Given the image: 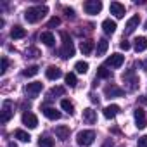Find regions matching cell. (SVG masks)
<instances>
[{
	"label": "cell",
	"instance_id": "42",
	"mask_svg": "<svg viewBox=\"0 0 147 147\" xmlns=\"http://www.w3.org/2000/svg\"><path fill=\"white\" fill-rule=\"evenodd\" d=\"M145 30H147V23H145Z\"/></svg>",
	"mask_w": 147,
	"mask_h": 147
},
{
	"label": "cell",
	"instance_id": "6",
	"mask_svg": "<svg viewBox=\"0 0 147 147\" xmlns=\"http://www.w3.org/2000/svg\"><path fill=\"white\" fill-rule=\"evenodd\" d=\"M14 116V111H12V102L11 100H4L2 104V116H0V123L5 125L11 118Z\"/></svg>",
	"mask_w": 147,
	"mask_h": 147
},
{
	"label": "cell",
	"instance_id": "12",
	"mask_svg": "<svg viewBox=\"0 0 147 147\" xmlns=\"http://www.w3.org/2000/svg\"><path fill=\"white\" fill-rule=\"evenodd\" d=\"M23 125H26L28 128H36L38 126V118L33 114V113H24L23 114Z\"/></svg>",
	"mask_w": 147,
	"mask_h": 147
},
{
	"label": "cell",
	"instance_id": "11",
	"mask_svg": "<svg viewBox=\"0 0 147 147\" xmlns=\"http://www.w3.org/2000/svg\"><path fill=\"white\" fill-rule=\"evenodd\" d=\"M123 62H125V55H121V54H113V55L107 57L106 66H109V67H121Z\"/></svg>",
	"mask_w": 147,
	"mask_h": 147
},
{
	"label": "cell",
	"instance_id": "18",
	"mask_svg": "<svg viewBox=\"0 0 147 147\" xmlns=\"http://www.w3.org/2000/svg\"><path fill=\"white\" fill-rule=\"evenodd\" d=\"M42 111H43L45 118H49V119H52V121H55V119H59V118H61V113H59L55 107H43Z\"/></svg>",
	"mask_w": 147,
	"mask_h": 147
},
{
	"label": "cell",
	"instance_id": "14",
	"mask_svg": "<svg viewBox=\"0 0 147 147\" xmlns=\"http://www.w3.org/2000/svg\"><path fill=\"white\" fill-rule=\"evenodd\" d=\"M45 76H47L49 80H59V78L62 76V71H61L57 66H49V67L45 69Z\"/></svg>",
	"mask_w": 147,
	"mask_h": 147
},
{
	"label": "cell",
	"instance_id": "17",
	"mask_svg": "<svg viewBox=\"0 0 147 147\" xmlns=\"http://www.w3.org/2000/svg\"><path fill=\"white\" fill-rule=\"evenodd\" d=\"M102 30H104L106 35H113L116 31V23L113 19H104L102 21Z\"/></svg>",
	"mask_w": 147,
	"mask_h": 147
},
{
	"label": "cell",
	"instance_id": "39",
	"mask_svg": "<svg viewBox=\"0 0 147 147\" xmlns=\"http://www.w3.org/2000/svg\"><path fill=\"white\" fill-rule=\"evenodd\" d=\"M138 100H140V104H147V97H145V95L138 97Z\"/></svg>",
	"mask_w": 147,
	"mask_h": 147
},
{
	"label": "cell",
	"instance_id": "22",
	"mask_svg": "<svg viewBox=\"0 0 147 147\" xmlns=\"http://www.w3.org/2000/svg\"><path fill=\"white\" fill-rule=\"evenodd\" d=\"M135 50H137V52H144V50H147V38H145V36H138V38H135Z\"/></svg>",
	"mask_w": 147,
	"mask_h": 147
},
{
	"label": "cell",
	"instance_id": "41",
	"mask_svg": "<svg viewBox=\"0 0 147 147\" xmlns=\"http://www.w3.org/2000/svg\"><path fill=\"white\" fill-rule=\"evenodd\" d=\"M9 147H18V145H16L14 142H9Z\"/></svg>",
	"mask_w": 147,
	"mask_h": 147
},
{
	"label": "cell",
	"instance_id": "10",
	"mask_svg": "<svg viewBox=\"0 0 147 147\" xmlns=\"http://www.w3.org/2000/svg\"><path fill=\"white\" fill-rule=\"evenodd\" d=\"M138 24H140V16H138V14L131 16V18L126 21V26H125V35H130V33H133V31L138 28Z\"/></svg>",
	"mask_w": 147,
	"mask_h": 147
},
{
	"label": "cell",
	"instance_id": "29",
	"mask_svg": "<svg viewBox=\"0 0 147 147\" xmlns=\"http://www.w3.org/2000/svg\"><path fill=\"white\" fill-rule=\"evenodd\" d=\"M75 69H76L78 73H82V75H85V73L88 71V62H85V61H78V62L75 64Z\"/></svg>",
	"mask_w": 147,
	"mask_h": 147
},
{
	"label": "cell",
	"instance_id": "34",
	"mask_svg": "<svg viewBox=\"0 0 147 147\" xmlns=\"http://www.w3.org/2000/svg\"><path fill=\"white\" fill-rule=\"evenodd\" d=\"M59 24H61V19L54 16V18H52L50 21H49V24H47V26H49V28H54V26H59Z\"/></svg>",
	"mask_w": 147,
	"mask_h": 147
},
{
	"label": "cell",
	"instance_id": "38",
	"mask_svg": "<svg viewBox=\"0 0 147 147\" xmlns=\"http://www.w3.org/2000/svg\"><path fill=\"white\" fill-rule=\"evenodd\" d=\"M64 12H66V16H67V18H71V19L75 18V11L69 9V7H64Z\"/></svg>",
	"mask_w": 147,
	"mask_h": 147
},
{
	"label": "cell",
	"instance_id": "31",
	"mask_svg": "<svg viewBox=\"0 0 147 147\" xmlns=\"http://www.w3.org/2000/svg\"><path fill=\"white\" fill-rule=\"evenodd\" d=\"M64 80H66V85L67 87H71V88L76 87V76H75V73H67Z\"/></svg>",
	"mask_w": 147,
	"mask_h": 147
},
{
	"label": "cell",
	"instance_id": "8",
	"mask_svg": "<svg viewBox=\"0 0 147 147\" xmlns=\"http://www.w3.org/2000/svg\"><path fill=\"white\" fill-rule=\"evenodd\" d=\"M42 88H43V83L42 82H33V83H28L26 85V95L28 97H36L40 92H42Z\"/></svg>",
	"mask_w": 147,
	"mask_h": 147
},
{
	"label": "cell",
	"instance_id": "4",
	"mask_svg": "<svg viewBox=\"0 0 147 147\" xmlns=\"http://www.w3.org/2000/svg\"><path fill=\"white\" fill-rule=\"evenodd\" d=\"M121 78H123L125 83H128V90H135V88H137V85H138V78H137V75H135V71H133V69L125 71Z\"/></svg>",
	"mask_w": 147,
	"mask_h": 147
},
{
	"label": "cell",
	"instance_id": "30",
	"mask_svg": "<svg viewBox=\"0 0 147 147\" xmlns=\"http://www.w3.org/2000/svg\"><path fill=\"white\" fill-rule=\"evenodd\" d=\"M38 145L40 147H54V138H50V137H40Z\"/></svg>",
	"mask_w": 147,
	"mask_h": 147
},
{
	"label": "cell",
	"instance_id": "1",
	"mask_svg": "<svg viewBox=\"0 0 147 147\" xmlns=\"http://www.w3.org/2000/svg\"><path fill=\"white\" fill-rule=\"evenodd\" d=\"M61 36H62V47L59 49V55L62 59H69V57L75 55V45H73V42H71V38L67 36L66 31H62Z\"/></svg>",
	"mask_w": 147,
	"mask_h": 147
},
{
	"label": "cell",
	"instance_id": "15",
	"mask_svg": "<svg viewBox=\"0 0 147 147\" xmlns=\"http://www.w3.org/2000/svg\"><path fill=\"white\" fill-rule=\"evenodd\" d=\"M83 121H85L87 125H94V123L97 121V114H95V111L90 109V107L83 109Z\"/></svg>",
	"mask_w": 147,
	"mask_h": 147
},
{
	"label": "cell",
	"instance_id": "2",
	"mask_svg": "<svg viewBox=\"0 0 147 147\" xmlns=\"http://www.w3.org/2000/svg\"><path fill=\"white\" fill-rule=\"evenodd\" d=\"M45 14H47V7H45V5L30 7V9H26V12H24V19H26L28 23H38L42 18H45Z\"/></svg>",
	"mask_w": 147,
	"mask_h": 147
},
{
	"label": "cell",
	"instance_id": "24",
	"mask_svg": "<svg viewBox=\"0 0 147 147\" xmlns=\"http://www.w3.org/2000/svg\"><path fill=\"white\" fill-rule=\"evenodd\" d=\"M55 135H57L61 140H66V138H69V128L64 126V125H61V126L55 128Z\"/></svg>",
	"mask_w": 147,
	"mask_h": 147
},
{
	"label": "cell",
	"instance_id": "35",
	"mask_svg": "<svg viewBox=\"0 0 147 147\" xmlns=\"http://www.w3.org/2000/svg\"><path fill=\"white\" fill-rule=\"evenodd\" d=\"M38 55H40L38 49H30V50H26V57H38Z\"/></svg>",
	"mask_w": 147,
	"mask_h": 147
},
{
	"label": "cell",
	"instance_id": "36",
	"mask_svg": "<svg viewBox=\"0 0 147 147\" xmlns=\"http://www.w3.org/2000/svg\"><path fill=\"white\" fill-rule=\"evenodd\" d=\"M137 147H147V135H144V137H140V138H138Z\"/></svg>",
	"mask_w": 147,
	"mask_h": 147
},
{
	"label": "cell",
	"instance_id": "28",
	"mask_svg": "<svg viewBox=\"0 0 147 147\" xmlns=\"http://www.w3.org/2000/svg\"><path fill=\"white\" fill-rule=\"evenodd\" d=\"M38 66H30V67H26L24 71H23V76H26V78H31V76H35V75H38Z\"/></svg>",
	"mask_w": 147,
	"mask_h": 147
},
{
	"label": "cell",
	"instance_id": "23",
	"mask_svg": "<svg viewBox=\"0 0 147 147\" xmlns=\"http://www.w3.org/2000/svg\"><path fill=\"white\" fill-rule=\"evenodd\" d=\"M40 40H42L47 47H52V45H54V42H55V38H54V35H52L50 31L42 33V35H40Z\"/></svg>",
	"mask_w": 147,
	"mask_h": 147
},
{
	"label": "cell",
	"instance_id": "7",
	"mask_svg": "<svg viewBox=\"0 0 147 147\" xmlns=\"http://www.w3.org/2000/svg\"><path fill=\"white\" fill-rule=\"evenodd\" d=\"M133 118H135V125H137L138 130H144V128L147 126V118H145V111H144V109L137 107V109L133 111Z\"/></svg>",
	"mask_w": 147,
	"mask_h": 147
},
{
	"label": "cell",
	"instance_id": "27",
	"mask_svg": "<svg viewBox=\"0 0 147 147\" xmlns=\"http://www.w3.org/2000/svg\"><path fill=\"white\" fill-rule=\"evenodd\" d=\"M97 78H102V80H107V78H111V71H109L106 66H100V67H97Z\"/></svg>",
	"mask_w": 147,
	"mask_h": 147
},
{
	"label": "cell",
	"instance_id": "21",
	"mask_svg": "<svg viewBox=\"0 0 147 147\" xmlns=\"http://www.w3.org/2000/svg\"><path fill=\"white\" fill-rule=\"evenodd\" d=\"M107 47H109V42H107L106 38H102V40H99V42H97V57H100V55H104V54L107 52Z\"/></svg>",
	"mask_w": 147,
	"mask_h": 147
},
{
	"label": "cell",
	"instance_id": "40",
	"mask_svg": "<svg viewBox=\"0 0 147 147\" xmlns=\"http://www.w3.org/2000/svg\"><path fill=\"white\" fill-rule=\"evenodd\" d=\"M102 147H114V145H113V142H111V140H107V142H106Z\"/></svg>",
	"mask_w": 147,
	"mask_h": 147
},
{
	"label": "cell",
	"instance_id": "20",
	"mask_svg": "<svg viewBox=\"0 0 147 147\" xmlns=\"http://www.w3.org/2000/svg\"><path fill=\"white\" fill-rule=\"evenodd\" d=\"M80 50H82L83 55L92 54V50H94V42H92V40H83V42L80 43Z\"/></svg>",
	"mask_w": 147,
	"mask_h": 147
},
{
	"label": "cell",
	"instance_id": "16",
	"mask_svg": "<svg viewBox=\"0 0 147 147\" xmlns=\"http://www.w3.org/2000/svg\"><path fill=\"white\" fill-rule=\"evenodd\" d=\"M104 118H107V119H113L118 113H119V106H116V104H111V106H107V107H104Z\"/></svg>",
	"mask_w": 147,
	"mask_h": 147
},
{
	"label": "cell",
	"instance_id": "5",
	"mask_svg": "<svg viewBox=\"0 0 147 147\" xmlns=\"http://www.w3.org/2000/svg\"><path fill=\"white\" fill-rule=\"evenodd\" d=\"M83 9H85L87 14L95 16V14H99L102 11V2H100V0H88V2H85Z\"/></svg>",
	"mask_w": 147,
	"mask_h": 147
},
{
	"label": "cell",
	"instance_id": "3",
	"mask_svg": "<svg viewBox=\"0 0 147 147\" xmlns=\"http://www.w3.org/2000/svg\"><path fill=\"white\" fill-rule=\"evenodd\" d=\"M94 140H95V131H94V130H83V131H80V133L76 135V142H78V145H82V147L92 145Z\"/></svg>",
	"mask_w": 147,
	"mask_h": 147
},
{
	"label": "cell",
	"instance_id": "37",
	"mask_svg": "<svg viewBox=\"0 0 147 147\" xmlns=\"http://www.w3.org/2000/svg\"><path fill=\"white\" fill-rule=\"evenodd\" d=\"M119 49H121V50H125V52H126V50H130V42L123 40V42L119 43Z\"/></svg>",
	"mask_w": 147,
	"mask_h": 147
},
{
	"label": "cell",
	"instance_id": "33",
	"mask_svg": "<svg viewBox=\"0 0 147 147\" xmlns=\"http://www.w3.org/2000/svg\"><path fill=\"white\" fill-rule=\"evenodd\" d=\"M7 67H9V59H7V57L4 55V57H2V69H0V73H2V75H5Z\"/></svg>",
	"mask_w": 147,
	"mask_h": 147
},
{
	"label": "cell",
	"instance_id": "13",
	"mask_svg": "<svg viewBox=\"0 0 147 147\" xmlns=\"http://www.w3.org/2000/svg\"><path fill=\"white\" fill-rule=\"evenodd\" d=\"M109 11H111V14H113L114 18H118V19L125 16V5H123V4H119V2H111Z\"/></svg>",
	"mask_w": 147,
	"mask_h": 147
},
{
	"label": "cell",
	"instance_id": "9",
	"mask_svg": "<svg viewBox=\"0 0 147 147\" xmlns=\"http://www.w3.org/2000/svg\"><path fill=\"white\" fill-rule=\"evenodd\" d=\"M104 94H106L107 99H114V97H123L125 95V90L119 88L118 85H109V87L104 88Z\"/></svg>",
	"mask_w": 147,
	"mask_h": 147
},
{
	"label": "cell",
	"instance_id": "19",
	"mask_svg": "<svg viewBox=\"0 0 147 147\" xmlns=\"http://www.w3.org/2000/svg\"><path fill=\"white\" fill-rule=\"evenodd\" d=\"M26 36V30L21 28V26H14L11 30V38L12 40H19V38H24Z\"/></svg>",
	"mask_w": 147,
	"mask_h": 147
},
{
	"label": "cell",
	"instance_id": "26",
	"mask_svg": "<svg viewBox=\"0 0 147 147\" xmlns=\"http://www.w3.org/2000/svg\"><path fill=\"white\" fill-rule=\"evenodd\" d=\"M61 107H62L67 114H75V106H73V102H69L67 99H62V100H61Z\"/></svg>",
	"mask_w": 147,
	"mask_h": 147
},
{
	"label": "cell",
	"instance_id": "32",
	"mask_svg": "<svg viewBox=\"0 0 147 147\" xmlns=\"http://www.w3.org/2000/svg\"><path fill=\"white\" fill-rule=\"evenodd\" d=\"M54 95H64V88H62V87H54V88L49 92V97L52 99Z\"/></svg>",
	"mask_w": 147,
	"mask_h": 147
},
{
	"label": "cell",
	"instance_id": "25",
	"mask_svg": "<svg viewBox=\"0 0 147 147\" xmlns=\"http://www.w3.org/2000/svg\"><path fill=\"white\" fill-rule=\"evenodd\" d=\"M14 137H16L18 140H21V142H30V140H31L30 133L24 131V130H16V131H14Z\"/></svg>",
	"mask_w": 147,
	"mask_h": 147
}]
</instances>
